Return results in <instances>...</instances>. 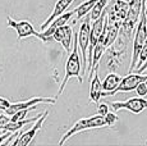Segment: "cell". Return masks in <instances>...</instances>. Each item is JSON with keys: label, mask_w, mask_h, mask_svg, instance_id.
<instances>
[{"label": "cell", "mask_w": 147, "mask_h": 146, "mask_svg": "<svg viewBox=\"0 0 147 146\" xmlns=\"http://www.w3.org/2000/svg\"><path fill=\"white\" fill-rule=\"evenodd\" d=\"M72 46L73 47H72V50H70L69 57H68V60H67V64H65V74H64V78H63V81H61V85H60V87H59L58 96L63 94L64 89H65V86H67V82L70 80V78L76 77L80 83L83 82V76H82V73H81L82 62H81V58H80V53H78L77 33L74 35Z\"/></svg>", "instance_id": "6da1fadb"}, {"label": "cell", "mask_w": 147, "mask_h": 146, "mask_svg": "<svg viewBox=\"0 0 147 146\" xmlns=\"http://www.w3.org/2000/svg\"><path fill=\"white\" fill-rule=\"evenodd\" d=\"M105 119H104V116H94L90 118H83V119H80L74 123V124L70 127L69 131H67L63 135V137L59 141V145H63L67 140H69L73 135H77L82 131H87V130H94V128H101L105 127Z\"/></svg>", "instance_id": "7a4b0ae2"}, {"label": "cell", "mask_w": 147, "mask_h": 146, "mask_svg": "<svg viewBox=\"0 0 147 146\" xmlns=\"http://www.w3.org/2000/svg\"><path fill=\"white\" fill-rule=\"evenodd\" d=\"M104 63L106 64V69L109 72H117L123 66L127 58V47L124 44L123 47H115L114 44L107 46L102 54Z\"/></svg>", "instance_id": "3957f363"}, {"label": "cell", "mask_w": 147, "mask_h": 146, "mask_svg": "<svg viewBox=\"0 0 147 146\" xmlns=\"http://www.w3.org/2000/svg\"><path fill=\"white\" fill-rule=\"evenodd\" d=\"M91 18L87 16L84 18L83 23L80 27V32L77 33L78 46L81 47V57H82V76H86L87 73V49L90 44V30H91Z\"/></svg>", "instance_id": "277c9868"}, {"label": "cell", "mask_w": 147, "mask_h": 146, "mask_svg": "<svg viewBox=\"0 0 147 146\" xmlns=\"http://www.w3.org/2000/svg\"><path fill=\"white\" fill-rule=\"evenodd\" d=\"M147 80V76H143L141 73H129L128 76H125L124 78H121V81L119 82V85L117 86L113 91L110 92H104L101 94V97L102 96H113L117 92H128V91H133L136 89V86L140 82Z\"/></svg>", "instance_id": "5b68a950"}, {"label": "cell", "mask_w": 147, "mask_h": 146, "mask_svg": "<svg viewBox=\"0 0 147 146\" xmlns=\"http://www.w3.org/2000/svg\"><path fill=\"white\" fill-rule=\"evenodd\" d=\"M110 105L115 112L120 110V109H125V110H129L134 114H140L145 109H147V100L143 99V96H140L132 97V99H128L125 101H114Z\"/></svg>", "instance_id": "8992f818"}, {"label": "cell", "mask_w": 147, "mask_h": 146, "mask_svg": "<svg viewBox=\"0 0 147 146\" xmlns=\"http://www.w3.org/2000/svg\"><path fill=\"white\" fill-rule=\"evenodd\" d=\"M47 116H49V110H45L44 113L41 114V117L36 120V123L33 124V127L30 128V130L26 131V132H23V133H19L18 139H17L16 141H13L12 145L13 146H27L33 139H35V136L37 135V132L41 130L42 124H44V122H45V119H46Z\"/></svg>", "instance_id": "52a82bcc"}, {"label": "cell", "mask_w": 147, "mask_h": 146, "mask_svg": "<svg viewBox=\"0 0 147 146\" xmlns=\"http://www.w3.org/2000/svg\"><path fill=\"white\" fill-rule=\"evenodd\" d=\"M7 22H8V27H12L17 31V36H18V40H22V39H26V37H30V36H36L38 37L40 32H37L33 26L28 21H14L12 17H8L7 18Z\"/></svg>", "instance_id": "ba28073f"}, {"label": "cell", "mask_w": 147, "mask_h": 146, "mask_svg": "<svg viewBox=\"0 0 147 146\" xmlns=\"http://www.w3.org/2000/svg\"><path fill=\"white\" fill-rule=\"evenodd\" d=\"M72 37H73V30L70 26H68V23L64 24V26L58 27L53 33V40L58 41V43H60L63 45L64 50H65L68 54L72 50V45H73Z\"/></svg>", "instance_id": "9c48e42d"}, {"label": "cell", "mask_w": 147, "mask_h": 146, "mask_svg": "<svg viewBox=\"0 0 147 146\" xmlns=\"http://www.w3.org/2000/svg\"><path fill=\"white\" fill-rule=\"evenodd\" d=\"M58 97H32L30 100L26 101H21V103H16V104H10L9 108L5 110V114L8 116H13L16 112L21 110V109H26L33 105H38V104H55Z\"/></svg>", "instance_id": "30bf717a"}, {"label": "cell", "mask_w": 147, "mask_h": 146, "mask_svg": "<svg viewBox=\"0 0 147 146\" xmlns=\"http://www.w3.org/2000/svg\"><path fill=\"white\" fill-rule=\"evenodd\" d=\"M91 86H90V99L91 101L97 104L101 99V94H102V83H101L100 78H98V71H95L92 73L91 77Z\"/></svg>", "instance_id": "8fae6325"}, {"label": "cell", "mask_w": 147, "mask_h": 146, "mask_svg": "<svg viewBox=\"0 0 147 146\" xmlns=\"http://www.w3.org/2000/svg\"><path fill=\"white\" fill-rule=\"evenodd\" d=\"M73 1H74V0H58V1H56V4H55V7H54L53 13L50 14L49 18H47L46 21H45L44 23L41 24V30H45L54 21V19L56 18V17L60 16V14H63V13L68 9V7H69V5L72 4Z\"/></svg>", "instance_id": "7c38bea8"}, {"label": "cell", "mask_w": 147, "mask_h": 146, "mask_svg": "<svg viewBox=\"0 0 147 146\" xmlns=\"http://www.w3.org/2000/svg\"><path fill=\"white\" fill-rule=\"evenodd\" d=\"M110 12L114 14V17L118 21H123L125 18V16L128 14L129 10V0H115L114 5L111 7V9H109Z\"/></svg>", "instance_id": "4fadbf2b"}, {"label": "cell", "mask_w": 147, "mask_h": 146, "mask_svg": "<svg viewBox=\"0 0 147 146\" xmlns=\"http://www.w3.org/2000/svg\"><path fill=\"white\" fill-rule=\"evenodd\" d=\"M121 81V76L120 74H117L115 72H110L109 74L105 77L102 82V91L104 92H110L113 91Z\"/></svg>", "instance_id": "5bb4252c"}, {"label": "cell", "mask_w": 147, "mask_h": 146, "mask_svg": "<svg viewBox=\"0 0 147 146\" xmlns=\"http://www.w3.org/2000/svg\"><path fill=\"white\" fill-rule=\"evenodd\" d=\"M97 0H87V1H83L81 5H78L74 9V14H76V21L83 18L84 16H87L90 13V10L92 9V7L95 5V3Z\"/></svg>", "instance_id": "9a60e30c"}, {"label": "cell", "mask_w": 147, "mask_h": 146, "mask_svg": "<svg viewBox=\"0 0 147 146\" xmlns=\"http://www.w3.org/2000/svg\"><path fill=\"white\" fill-rule=\"evenodd\" d=\"M107 3H109V0H97L95 3L92 9L90 10V18H91V21H95V19H97L101 16V13L104 12Z\"/></svg>", "instance_id": "2e32d148"}, {"label": "cell", "mask_w": 147, "mask_h": 146, "mask_svg": "<svg viewBox=\"0 0 147 146\" xmlns=\"http://www.w3.org/2000/svg\"><path fill=\"white\" fill-rule=\"evenodd\" d=\"M104 119H105V124L109 126V127H111V126H114V123H117L118 120H119V117L114 113L107 112L105 116H104Z\"/></svg>", "instance_id": "e0dca14e"}, {"label": "cell", "mask_w": 147, "mask_h": 146, "mask_svg": "<svg viewBox=\"0 0 147 146\" xmlns=\"http://www.w3.org/2000/svg\"><path fill=\"white\" fill-rule=\"evenodd\" d=\"M134 90H136V92H137V95H140V96H145V95H147V86H146L145 81L138 83Z\"/></svg>", "instance_id": "ac0fdd59"}, {"label": "cell", "mask_w": 147, "mask_h": 146, "mask_svg": "<svg viewBox=\"0 0 147 146\" xmlns=\"http://www.w3.org/2000/svg\"><path fill=\"white\" fill-rule=\"evenodd\" d=\"M97 112L100 116H105V114L109 112V106H107V104H100L97 103Z\"/></svg>", "instance_id": "d6986e66"}, {"label": "cell", "mask_w": 147, "mask_h": 146, "mask_svg": "<svg viewBox=\"0 0 147 146\" xmlns=\"http://www.w3.org/2000/svg\"><path fill=\"white\" fill-rule=\"evenodd\" d=\"M10 103L9 100H7V99H4V97H0V110H3V112H5L8 108H9V105H10Z\"/></svg>", "instance_id": "ffe728a7"}, {"label": "cell", "mask_w": 147, "mask_h": 146, "mask_svg": "<svg viewBox=\"0 0 147 146\" xmlns=\"http://www.w3.org/2000/svg\"><path fill=\"white\" fill-rule=\"evenodd\" d=\"M8 122H10V117H8V114H0V126L7 124Z\"/></svg>", "instance_id": "44dd1931"}, {"label": "cell", "mask_w": 147, "mask_h": 146, "mask_svg": "<svg viewBox=\"0 0 147 146\" xmlns=\"http://www.w3.org/2000/svg\"><path fill=\"white\" fill-rule=\"evenodd\" d=\"M145 83H146V86H147V80H146V81H145Z\"/></svg>", "instance_id": "7402d4cb"}]
</instances>
